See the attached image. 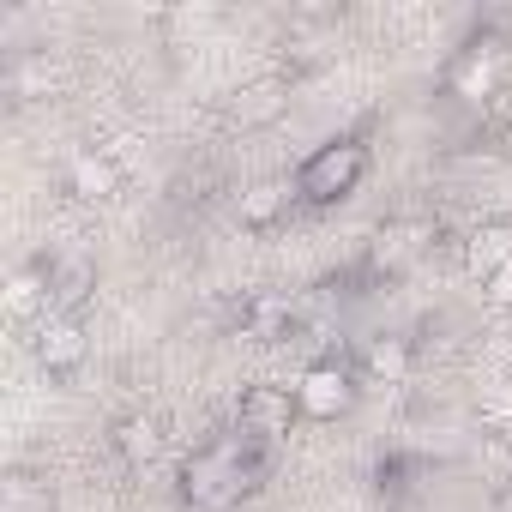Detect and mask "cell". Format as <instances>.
I'll return each instance as SVG.
<instances>
[{
  "instance_id": "obj_4",
  "label": "cell",
  "mask_w": 512,
  "mask_h": 512,
  "mask_svg": "<svg viewBox=\"0 0 512 512\" xmlns=\"http://www.w3.org/2000/svg\"><path fill=\"white\" fill-rule=\"evenodd\" d=\"M500 79H506V43L500 37H470L458 55H452V67H446V91L464 103V109H488L494 97H500Z\"/></svg>"
},
{
  "instance_id": "obj_2",
  "label": "cell",
  "mask_w": 512,
  "mask_h": 512,
  "mask_svg": "<svg viewBox=\"0 0 512 512\" xmlns=\"http://www.w3.org/2000/svg\"><path fill=\"white\" fill-rule=\"evenodd\" d=\"M362 175H368V145L362 139H332L296 169V193L308 205H338L362 187Z\"/></svg>"
},
{
  "instance_id": "obj_15",
  "label": "cell",
  "mask_w": 512,
  "mask_h": 512,
  "mask_svg": "<svg viewBox=\"0 0 512 512\" xmlns=\"http://www.w3.org/2000/svg\"><path fill=\"white\" fill-rule=\"evenodd\" d=\"M302 326V296H278V290H253V308H247V332L241 338H290Z\"/></svg>"
},
{
  "instance_id": "obj_7",
  "label": "cell",
  "mask_w": 512,
  "mask_h": 512,
  "mask_svg": "<svg viewBox=\"0 0 512 512\" xmlns=\"http://www.w3.org/2000/svg\"><path fill=\"white\" fill-rule=\"evenodd\" d=\"M31 350H37V368H43V374H73L91 344H85L79 314H43V320L31 326Z\"/></svg>"
},
{
  "instance_id": "obj_5",
  "label": "cell",
  "mask_w": 512,
  "mask_h": 512,
  "mask_svg": "<svg viewBox=\"0 0 512 512\" xmlns=\"http://www.w3.org/2000/svg\"><path fill=\"white\" fill-rule=\"evenodd\" d=\"M290 392H296V410H302L308 422H338V416H350V404H356V368H344L338 356H320V362L302 368V380H296Z\"/></svg>"
},
{
  "instance_id": "obj_20",
  "label": "cell",
  "mask_w": 512,
  "mask_h": 512,
  "mask_svg": "<svg viewBox=\"0 0 512 512\" xmlns=\"http://www.w3.org/2000/svg\"><path fill=\"white\" fill-rule=\"evenodd\" d=\"M494 512H512V488H500V494H494Z\"/></svg>"
},
{
  "instance_id": "obj_18",
  "label": "cell",
  "mask_w": 512,
  "mask_h": 512,
  "mask_svg": "<svg viewBox=\"0 0 512 512\" xmlns=\"http://www.w3.org/2000/svg\"><path fill=\"white\" fill-rule=\"evenodd\" d=\"M7 512H49V494L31 476H7Z\"/></svg>"
},
{
  "instance_id": "obj_14",
  "label": "cell",
  "mask_w": 512,
  "mask_h": 512,
  "mask_svg": "<svg viewBox=\"0 0 512 512\" xmlns=\"http://www.w3.org/2000/svg\"><path fill=\"white\" fill-rule=\"evenodd\" d=\"M109 446H115V458H121L127 470H151V464L163 458V422H157V416H121V422L109 428Z\"/></svg>"
},
{
  "instance_id": "obj_3",
  "label": "cell",
  "mask_w": 512,
  "mask_h": 512,
  "mask_svg": "<svg viewBox=\"0 0 512 512\" xmlns=\"http://www.w3.org/2000/svg\"><path fill=\"white\" fill-rule=\"evenodd\" d=\"M434 235H440V223H434V217H386V223L368 235V247H362V278L386 284V278L410 272L416 260H428Z\"/></svg>"
},
{
  "instance_id": "obj_19",
  "label": "cell",
  "mask_w": 512,
  "mask_h": 512,
  "mask_svg": "<svg viewBox=\"0 0 512 512\" xmlns=\"http://www.w3.org/2000/svg\"><path fill=\"white\" fill-rule=\"evenodd\" d=\"M482 290H488V302H494V308H512V260H506V266H500Z\"/></svg>"
},
{
  "instance_id": "obj_12",
  "label": "cell",
  "mask_w": 512,
  "mask_h": 512,
  "mask_svg": "<svg viewBox=\"0 0 512 512\" xmlns=\"http://www.w3.org/2000/svg\"><path fill=\"white\" fill-rule=\"evenodd\" d=\"M290 109V79H253L241 91H229V121L235 127H272Z\"/></svg>"
},
{
  "instance_id": "obj_6",
  "label": "cell",
  "mask_w": 512,
  "mask_h": 512,
  "mask_svg": "<svg viewBox=\"0 0 512 512\" xmlns=\"http://www.w3.org/2000/svg\"><path fill=\"white\" fill-rule=\"evenodd\" d=\"M296 416H302L296 410V392H284V386H247L241 404H235V428L247 440H266V446H278Z\"/></svg>"
},
{
  "instance_id": "obj_8",
  "label": "cell",
  "mask_w": 512,
  "mask_h": 512,
  "mask_svg": "<svg viewBox=\"0 0 512 512\" xmlns=\"http://www.w3.org/2000/svg\"><path fill=\"white\" fill-rule=\"evenodd\" d=\"M43 266H49V314H79L97 296V260L91 253L67 247V253H55V260H43Z\"/></svg>"
},
{
  "instance_id": "obj_17",
  "label": "cell",
  "mask_w": 512,
  "mask_h": 512,
  "mask_svg": "<svg viewBox=\"0 0 512 512\" xmlns=\"http://www.w3.org/2000/svg\"><path fill=\"white\" fill-rule=\"evenodd\" d=\"M7 308H13L19 320H31V326L49 314V266H43V260H31V266L13 272V284H7Z\"/></svg>"
},
{
  "instance_id": "obj_1",
  "label": "cell",
  "mask_w": 512,
  "mask_h": 512,
  "mask_svg": "<svg viewBox=\"0 0 512 512\" xmlns=\"http://www.w3.org/2000/svg\"><path fill=\"white\" fill-rule=\"evenodd\" d=\"M266 464H272V446H266V440H247V434L235 428V434L199 446V452L181 464V500L199 506V512H229L241 494L260 488Z\"/></svg>"
},
{
  "instance_id": "obj_10",
  "label": "cell",
  "mask_w": 512,
  "mask_h": 512,
  "mask_svg": "<svg viewBox=\"0 0 512 512\" xmlns=\"http://www.w3.org/2000/svg\"><path fill=\"white\" fill-rule=\"evenodd\" d=\"M296 199H302V193H296L290 175H260V181H247V187L235 193V223H241V229H272Z\"/></svg>"
},
{
  "instance_id": "obj_9",
  "label": "cell",
  "mask_w": 512,
  "mask_h": 512,
  "mask_svg": "<svg viewBox=\"0 0 512 512\" xmlns=\"http://www.w3.org/2000/svg\"><path fill=\"white\" fill-rule=\"evenodd\" d=\"M121 181H127V163H121L109 145H85V151L67 163V193H73V199H85V205L115 199V193H121Z\"/></svg>"
},
{
  "instance_id": "obj_13",
  "label": "cell",
  "mask_w": 512,
  "mask_h": 512,
  "mask_svg": "<svg viewBox=\"0 0 512 512\" xmlns=\"http://www.w3.org/2000/svg\"><path fill=\"white\" fill-rule=\"evenodd\" d=\"M506 260H512V217H488V223H476V229L464 235V272H470V278L488 284Z\"/></svg>"
},
{
  "instance_id": "obj_16",
  "label": "cell",
  "mask_w": 512,
  "mask_h": 512,
  "mask_svg": "<svg viewBox=\"0 0 512 512\" xmlns=\"http://www.w3.org/2000/svg\"><path fill=\"white\" fill-rule=\"evenodd\" d=\"M49 85H55V67L43 49H19L7 61V97L13 103H37V97H49Z\"/></svg>"
},
{
  "instance_id": "obj_11",
  "label": "cell",
  "mask_w": 512,
  "mask_h": 512,
  "mask_svg": "<svg viewBox=\"0 0 512 512\" xmlns=\"http://www.w3.org/2000/svg\"><path fill=\"white\" fill-rule=\"evenodd\" d=\"M410 368H416V344H410V338H398V332H380V338H368V344H362L356 380H362V386H404V380H410Z\"/></svg>"
}]
</instances>
